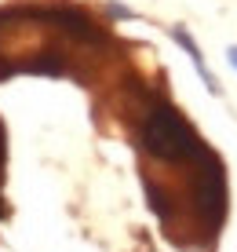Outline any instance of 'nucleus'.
Returning a JSON list of instances; mask_svg holds the SVG:
<instances>
[{"mask_svg": "<svg viewBox=\"0 0 237 252\" xmlns=\"http://www.w3.org/2000/svg\"><path fill=\"white\" fill-rule=\"evenodd\" d=\"M143 146L157 161H190L208 150L201 135L182 121V114L168 102H153L143 121Z\"/></svg>", "mask_w": 237, "mask_h": 252, "instance_id": "obj_1", "label": "nucleus"}, {"mask_svg": "<svg viewBox=\"0 0 237 252\" xmlns=\"http://www.w3.org/2000/svg\"><path fill=\"white\" fill-rule=\"evenodd\" d=\"M194 208L208 227H219L226 216V164L205 150L197 158V183H194Z\"/></svg>", "mask_w": 237, "mask_h": 252, "instance_id": "obj_2", "label": "nucleus"}, {"mask_svg": "<svg viewBox=\"0 0 237 252\" xmlns=\"http://www.w3.org/2000/svg\"><path fill=\"white\" fill-rule=\"evenodd\" d=\"M26 15H33V19H44V22H51V26H59V30L66 33V37H73V40H84V44H99L106 33L99 30V26L91 22V15H84L81 7H66V4H59V7H33V11H26Z\"/></svg>", "mask_w": 237, "mask_h": 252, "instance_id": "obj_3", "label": "nucleus"}, {"mask_svg": "<svg viewBox=\"0 0 237 252\" xmlns=\"http://www.w3.org/2000/svg\"><path fill=\"white\" fill-rule=\"evenodd\" d=\"M172 37H175V40H179V44H182V51H186V55H190V59H194V66H197V73H201V81H205V84H208V92H212V95H215V92H219V84L212 81V73H208V66H205V59H201V48L194 44V40H190V33H186V30H175V33H172Z\"/></svg>", "mask_w": 237, "mask_h": 252, "instance_id": "obj_4", "label": "nucleus"}, {"mask_svg": "<svg viewBox=\"0 0 237 252\" xmlns=\"http://www.w3.org/2000/svg\"><path fill=\"white\" fill-rule=\"evenodd\" d=\"M22 69H33V73H51V77H59V73H66V55L62 51H55V48H48V51H40L33 63H26Z\"/></svg>", "mask_w": 237, "mask_h": 252, "instance_id": "obj_5", "label": "nucleus"}, {"mask_svg": "<svg viewBox=\"0 0 237 252\" xmlns=\"http://www.w3.org/2000/svg\"><path fill=\"white\" fill-rule=\"evenodd\" d=\"M146 194H150V205H153V212L161 216V220H168L172 216V205H168V194H161V190H157L150 179H146Z\"/></svg>", "mask_w": 237, "mask_h": 252, "instance_id": "obj_6", "label": "nucleus"}, {"mask_svg": "<svg viewBox=\"0 0 237 252\" xmlns=\"http://www.w3.org/2000/svg\"><path fill=\"white\" fill-rule=\"evenodd\" d=\"M230 63H234V69H237V48H230Z\"/></svg>", "mask_w": 237, "mask_h": 252, "instance_id": "obj_7", "label": "nucleus"}, {"mask_svg": "<svg viewBox=\"0 0 237 252\" xmlns=\"http://www.w3.org/2000/svg\"><path fill=\"white\" fill-rule=\"evenodd\" d=\"M0 216H4V201H0Z\"/></svg>", "mask_w": 237, "mask_h": 252, "instance_id": "obj_8", "label": "nucleus"}]
</instances>
